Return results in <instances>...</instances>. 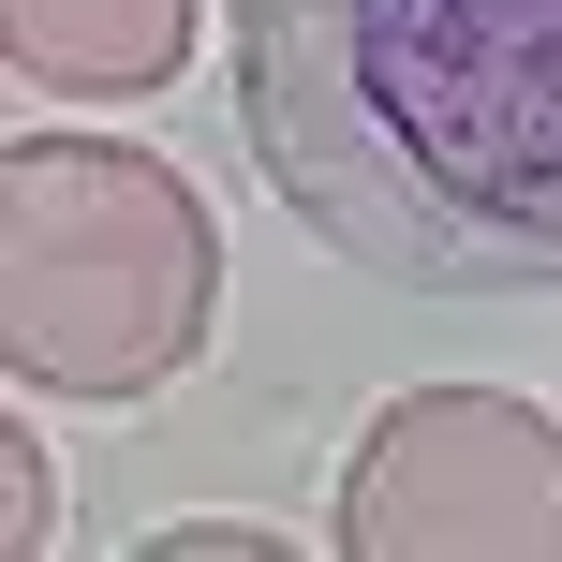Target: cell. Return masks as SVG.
Returning a JSON list of instances; mask_svg holds the SVG:
<instances>
[{"mask_svg": "<svg viewBox=\"0 0 562 562\" xmlns=\"http://www.w3.org/2000/svg\"><path fill=\"white\" fill-rule=\"evenodd\" d=\"M237 134L400 296H562V0H237Z\"/></svg>", "mask_w": 562, "mask_h": 562, "instance_id": "1", "label": "cell"}, {"mask_svg": "<svg viewBox=\"0 0 562 562\" xmlns=\"http://www.w3.org/2000/svg\"><path fill=\"white\" fill-rule=\"evenodd\" d=\"M356 562H562V429L488 385H415L340 474Z\"/></svg>", "mask_w": 562, "mask_h": 562, "instance_id": "3", "label": "cell"}, {"mask_svg": "<svg viewBox=\"0 0 562 562\" xmlns=\"http://www.w3.org/2000/svg\"><path fill=\"white\" fill-rule=\"evenodd\" d=\"M223 311L193 178L104 134H15L0 164V356L59 400H148Z\"/></svg>", "mask_w": 562, "mask_h": 562, "instance_id": "2", "label": "cell"}, {"mask_svg": "<svg viewBox=\"0 0 562 562\" xmlns=\"http://www.w3.org/2000/svg\"><path fill=\"white\" fill-rule=\"evenodd\" d=\"M30 89H75V104H134L193 59V0H0Z\"/></svg>", "mask_w": 562, "mask_h": 562, "instance_id": "4", "label": "cell"}, {"mask_svg": "<svg viewBox=\"0 0 562 562\" xmlns=\"http://www.w3.org/2000/svg\"><path fill=\"white\" fill-rule=\"evenodd\" d=\"M0 474H15V548H45V533H59V474H45V445H30V429H0Z\"/></svg>", "mask_w": 562, "mask_h": 562, "instance_id": "6", "label": "cell"}, {"mask_svg": "<svg viewBox=\"0 0 562 562\" xmlns=\"http://www.w3.org/2000/svg\"><path fill=\"white\" fill-rule=\"evenodd\" d=\"M148 562H296V548L252 518H178V533H148Z\"/></svg>", "mask_w": 562, "mask_h": 562, "instance_id": "5", "label": "cell"}]
</instances>
